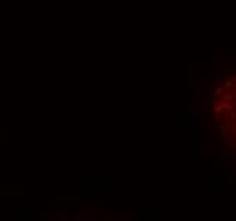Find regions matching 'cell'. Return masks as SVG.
I'll use <instances>...</instances> for the list:
<instances>
[{"mask_svg": "<svg viewBox=\"0 0 236 221\" xmlns=\"http://www.w3.org/2000/svg\"><path fill=\"white\" fill-rule=\"evenodd\" d=\"M228 145H229V148L236 153V140H235V141H233V140H228Z\"/></svg>", "mask_w": 236, "mask_h": 221, "instance_id": "obj_4", "label": "cell"}, {"mask_svg": "<svg viewBox=\"0 0 236 221\" xmlns=\"http://www.w3.org/2000/svg\"><path fill=\"white\" fill-rule=\"evenodd\" d=\"M233 133H235V134H236V126H235V128H233Z\"/></svg>", "mask_w": 236, "mask_h": 221, "instance_id": "obj_5", "label": "cell"}, {"mask_svg": "<svg viewBox=\"0 0 236 221\" xmlns=\"http://www.w3.org/2000/svg\"><path fill=\"white\" fill-rule=\"evenodd\" d=\"M219 133L223 134V138H224L226 141L231 140V131H229V126H228V124H221L219 126Z\"/></svg>", "mask_w": 236, "mask_h": 221, "instance_id": "obj_1", "label": "cell"}, {"mask_svg": "<svg viewBox=\"0 0 236 221\" xmlns=\"http://www.w3.org/2000/svg\"><path fill=\"white\" fill-rule=\"evenodd\" d=\"M233 82H235V87H236V78H233Z\"/></svg>", "mask_w": 236, "mask_h": 221, "instance_id": "obj_6", "label": "cell"}, {"mask_svg": "<svg viewBox=\"0 0 236 221\" xmlns=\"http://www.w3.org/2000/svg\"><path fill=\"white\" fill-rule=\"evenodd\" d=\"M233 122H236V110H228V116H226V122L228 126H231Z\"/></svg>", "mask_w": 236, "mask_h": 221, "instance_id": "obj_2", "label": "cell"}, {"mask_svg": "<svg viewBox=\"0 0 236 221\" xmlns=\"http://www.w3.org/2000/svg\"><path fill=\"white\" fill-rule=\"evenodd\" d=\"M233 87H235V82H233V78H228V80L224 82V85H223V89H224V90H226V89H233Z\"/></svg>", "mask_w": 236, "mask_h": 221, "instance_id": "obj_3", "label": "cell"}]
</instances>
